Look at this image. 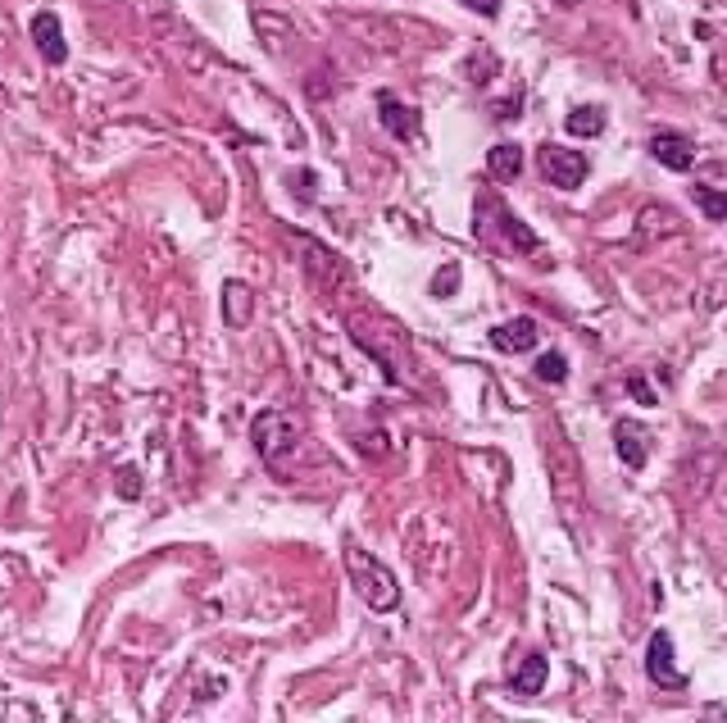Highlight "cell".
<instances>
[{"label":"cell","mask_w":727,"mask_h":723,"mask_svg":"<svg viewBox=\"0 0 727 723\" xmlns=\"http://www.w3.org/2000/svg\"><path fill=\"white\" fill-rule=\"evenodd\" d=\"M614 450L627 469H646V450H650V433L646 424H636V418H619L614 424Z\"/></svg>","instance_id":"obj_9"},{"label":"cell","mask_w":727,"mask_h":723,"mask_svg":"<svg viewBox=\"0 0 727 723\" xmlns=\"http://www.w3.org/2000/svg\"><path fill=\"white\" fill-rule=\"evenodd\" d=\"M536 378H541V382H564V378H568V359H564L559 351H545V355L536 359Z\"/></svg>","instance_id":"obj_16"},{"label":"cell","mask_w":727,"mask_h":723,"mask_svg":"<svg viewBox=\"0 0 727 723\" xmlns=\"http://www.w3.org/2000/svg\"><path fill=\"white\" fill-rule=\"evenodd\" d=\"M536 164H541V177H545V183L559 187V192L582 187V183H587V173H591V160L582 156V150L551 146V141H545V146L536 150Z\"/></svg>","instance_id":"obj_3"},{"label":"cell","mask_w":727,"mask_h":723,"mask_svg":"<svg viewBox=\"0 0 727 723\" xmlns=\"http://www.w3.org/2000/svg\"><path fill=\"white\" fill-rule=\"evenodd\" d=\"M492 209H496L500 232L509 237V246H513V251H523V255H536V251H541V237H536L519 215H513V209H500V205H492Z\"/></svg>","instance_id":"obj_12"},{"label":"cell","mask_w":727,"mask_h":723,"mask_svg":"<svg viewBox=\"0 0 727 723\" xmlns=\"http://www.w3.org/2000/svg\"><path fill=\"white\" fill-rule=\"evenodd\" d=\"M536 342H541L536 319H505V323L492 328V346H496L500 355H523V351H532Z\"/></svg>","instance_id":"obj_8"},{"label":"cell","mask_w":727,"mask_h":723,"mask_svg":"<svg viewBox=\"0 0 727 723\" xmlns=\"http://www.w3.org/2000/svg\"><path fill=\"white\" fill-rule=\"evenodd\" d=\"M378 118H382V128H386L391 137L414 141V137L423 133V114H418L414 105H405L401 96H391V92L378 96Z\"/></svg>","instance_id":"obj_6"},{"label":"cell","mask_w":727,"mask_h":723,"mask_svg":"<svg viewBox=\"0 0 727 723\" xmlns=\"http://www.w3.org/2000/svg\"><path fill=\"white\" fill-rule=\"evenodd\" d=\"M300 418L291 410H259L255 414V424H251V441L259 450V460L268 469H282L287 456H296V446H300Z\"/></svg>","instance_id":"obj_2"},{"label":"cell","mask_w":727,"mask_h":723,"mask_svg":"<svg viewBox=\"0 0 727 723\" xmlns=\"http://www.w3.org/2000/svg\"><path fill=\"white\" fill-rule=\"evenodd\" d=\"M691 200L705 209V219H727V196L723 192H709V187H691Z\"/></svg>","instance_id":"obj_15"},{"label":"cell","mask_w":727,"mask_h":723,"mask_svg":"<svg viewBox=\"0 0 727 723\" xmlns=\"http://www.w3.org/2000/svg\"><path fill=\"white\" fill-rule=\"evenodd\" d=\"M27 33H33V42H37V50H42V59H46V65H65V59H69L65 27H59V19H55L50 10L33 14V23H27Z\"/></svg>","instance_id":"obj_7"},{"label":"cell","mask_w":727,"mask_h":723,"mask_svg":"<svg viewBox=\"0 0 727 723\" xmlns=\"http://www.w3.org/2000/svg\"><path fill=\"white\" fill-rule=\"evenodd\" d=\"M627 397H632L636 405H659V397H655V387H650L646 378H627Z\"/></svg>","instance_id":"obj_17"},{"label":"cell","mask_w":727,"mask_h":723,"mask_svg":"<svg viewBox=\"0 0 727 723\" xmlns=\"http://www.w3.org/2000/svg\"><path fill=\"white\" fill-rule=\"evenodd\" d=\"M464 5L477 10L482 19H496V14H500V0H464Z\"/></svg>","instance_id":"obj_20"},{"label":"cell","mask_w":727,"mask_h":723,"mask_svg":"<svg viewBox=\"0 0 727 723\" xmlns=\"http://www.w3.org/2000/svg\"><path fill=\"white\" fill-rule=\"evenodd\" d=\"M487 173L496 183H513V177L523 173V146L519 141H496L487 150Z\"/></svg>","instance_id":"obj_11"},{"label":"cell","mask_w":727,"mask_h":723,"mask_svg":"<svg viewBox=\"0 0 727 723\" xmlns=\"http://www.w3.org/2000/svg\"><path fill=\"white\" fill-rule=\"evenodd\" d=\"M564 5H568V0H564Z\"/></svg>","instance_id":"obj_22"},{"label":"cell","mask_w":727,"mask_h":723,"mask_svg":"<svg viewBox=\"0 0 727 723\" xmlns=\"http://www.w3.org/2000/svg\"><path fill=\"white\" fill-rule=\"evenodd\" d=\"M342 560H346V574H350V583H355V592H359V600L369 610H378V615H391L401 606V583H396V574L373 555V551H364V547H346L342 551Z\"/></svg>","instance_id":"obj_1"},{"label":"cell","mask_w":727,"mask_h":723,"mask_svg":"<svg viewBox=\"0 0 727 723\" xmlns=\"http://www.w3.org/2000/svg\"><path fill=\"white\" fill-rule=\"evenodd\" d=\"M251 314H255V291L246 283H236V278L223 283V323L228 328H246Z\"/></svg>","instance_id":"obj_10"},{"label":"cell","mask_w":727,"mask_h":723,"mask_svg":"<svg viewBox=\"0 0 727 723\" xmlns=\"http://www.w3.org/2000/svg\"><path fill=\"white\" fill-rule=\"evenodd\" d=\"M519 105H523V96H513V101H500V105H496V118H519V114H523Z\"/></svg>","instance_id":"obj_21"},{"label":"cell","mask_w":727,"mask_h":723,"mask_svg":"<svg viewBox=\"0 0 727 723\" xmlns=\"http://www.w3.org/2000/svg\"><path fill=\"white\" fill-rule=\"evenodd\" d=\"M564 128H568L573 137H600V133H604V110H600V105L573 110V114L564 118Z\"/></svg>","instance_id":"obj_14"},{"label":"cell","mask_w":727,"mask_h":723,"mask_svg":"<svg viewBox=\"0 0 727 723\" xmlns=\"http://www.w3.org/2000/svg\"><path fill=\"white\" fill-rule=\"evenodd\" d=\"M541 687H545V655L532 651V655H523V665L513 669V691H519V697H536Z\"/></svg>","instance_id":"obj_13"},{"label":"cell","mask_w":727,"mask_h":723,"mask_svg":"<svg viewBox=\"0 0 727 723\" xmlns=\"http://www.w3.org/2000/svg\"><path fill=\"white\" fill-rule=\"evenodd\" d=\"M454 283H460V268L446 264V268H441V278H432V291H437V296H454Z\"/></svg>","instance_id":"obj_18"},{"label":"cell","mask_w":727,"mask_h":723,"mask_svg":"<svg viewBox=\"0 0 727 723\" xmlns=\"http://www.w3.org/2000/svg\"><path fill=\"white\" fill-rule=\"evenodd\" d=\"M118 492H124L128 501H132V496H141V478H137V469H132V464H128V469H118Z\"/></svg>","instance_id":"obj_19"},{"label":"cell","mask_w":727,"mask_h":723,"mask_svg":"<svg viewBox=\"0 0 727 723\" xmlns=\"http://www.w3.org/2000/svg\"><path fill=\"white\" fill-rule=\"evenodd\" d=\"M650 156L663 164V169H673V173H686L695 164V141L686 133H669V128H659L650 137Z\"/></svg>","instance_id":"obj_5"},{"label":"cell","mask_w":727,"mask_h":723,"mask_svg":"<svg viewBox=\"0 0 727 723\" xmlns=\"http://www.w3.org/2000/svg\"><path fill=\"white\" fill-rule=\"evenodd\" d=\"M646 674H650V682L655 687H663V691H682L691 678L673 665V638H669V632H655V638H650V646H646Z\"/></svg>","instance_id":"obj_4"}]
</instances>
